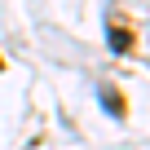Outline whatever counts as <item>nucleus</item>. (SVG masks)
Masks as SVG:
<instances>
[{
  "instance_id": "obj_1",
  "label": "nucleus",
  "mask_w": 150,
  "mask_h": 150,
  "mask_svg": "<svg viewBox=\"0 0 150 150\" xmlns=\"http://www.w3.org/2000/svg\"><path fill=\"white\" fill-rule=\"evenodd\" d=\"M110 49H115V53H128V49H132V31L110 27Z\"/></svg>"
},
{
  "instance_id": "obj_2",
  "label": "nucleus",
  "mask_w": 150,
  "mask_h": 150,
  "mask_svg": "<svg viewBox=\"0 0 150 150\" xmlns=\"http://www.w3.org/2000/svg\"><path fill=\"white\" fill-rule=\"evenodd\" d=\"M102 97H106V106H110V115H124V97H119L115 88H106Z\"/></svg>"
}]
</instances>
